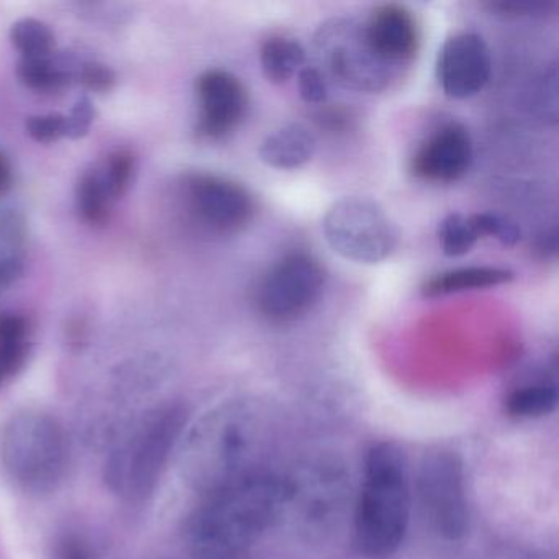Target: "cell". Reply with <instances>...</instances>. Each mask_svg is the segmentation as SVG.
<instances>
[{
    "instance_id": "6da1fadb",
    "label": "cell",
    "mask_w": 559,
    "mask_h": 559,
    "mask_svg": "<svg viewBox=\"0 0 559 559\" xmlns=\"http://www.w3.org/2000/svg\"><path fill=\"white\" fill-rule=\"evenodd\" d=\"M266 437V418L257 404L224 402L182 435V477L201 497L231 486L261 471Z\"/></svg>"
},
{
    "instance_id": "7a4b0ae2",
    "label": "cell",
    "mask_w": 559,
    "mask_h": 559,
    "mask_svg": "<svg viewBox=\"0 0 559 559\" xmlns=\"http://www.w3.org/2000/svg\"><path fill=\"white\" fill-rule=\"evenodd\" d=\"M284 477L258 471L201 497L186 523V543L198 559H231L284 516Z\"/></svg>"
},
{
    "instance_id": "3957f363",
    "label": "cell",
    "mask_w": 559,
    "mask_h": 559,
    "mask_svg": "<svg viewBox=\"0 0 559 559\" xmlns=\"http://www.w3.org/2000/svg\"><path fill=\"white\" fill-rule=\"evenodd\" d=\"M186 425V408L173 402L136 415L120 431L107 454V487L123 502H145L158 487L173 451L181 443Z\"/></svg>"
},
{
    "instance_id": "277c9868",
    "label": "cell",
    "mask_w": 559,
    "mask_h": 559,
    "mask_svg": "<svg viewBox=\"0 0 559 559\" xmlns=\"http://www.w3.org/2000/svg\"><path fill=\"white\" fill-rule=\"evenodd\" d=\"M408 520L411 487L404 454L395 444H374L366 457L353 520L356 548L371 559L395 555L407 535Z\"/></svg>"
},
{
    "instance_id": "5b68a950",
    "label": "cell",
    "mask_w": 559,
    "mask_h": 559,
    "mask_svg": "<svg viewBox=\"0 0 559 559\" xmlns=\"http://www.w3.org/2000/svg\"><path fill=\"white\" fill-rule=\"evenodd\" d=\"M0 463L17 489L31 496L53 492L68 469V441L57 418L21 412L0 433Z\"/></svg>"
},
{
    "instance_id": "8992f818",
    "label": "cell",
    "mask_w": 559,
    "mask_h": 559,
    "mask_svg": "<svg viewBox=\"0 0 559 559\" xmlns=\"http://www.w3.org/2000/svg\"><path fill=\"white\" fill-rule=\"evenodd\" d=\"M323 235L335 253L361 264L388 260L399 243L388 212L372 199L358 195L340 199L326 211Z\"/></svg>"
},
{
    "instance_id": "52a82bcc",
    "label": "cell",
    "mask_w": 559,
    "mask_h": 559,
    "mask_svg": "<svg viewBox=\"0 0 559 559\" xmlns=\"http://www.w3.org/2000/svg\"><path fill=\"white\" fill-rule=\"evenodd\" d=\"M317 60L322 74H329L345 90L381 93L397 76V71L379 60L362 32V25L335 19L322 25L316 35Z\"/></svg>"
},
{
    "instance_id": "ba28073f",
    "label": "cell",
    "mask_w": 559,
    "mask_h": 559,
    "mask_svg": "<svg viewBox=\"0 0 559 559\" xmlns=\"http://www.w3.org/2000/svg\"><path fill=\"white\" fill-rule=\"evenodd\" d=\"M418 496L431 528L450 539L463 538L469 528L464 469L450 450L428 451L418 471Z\"/></svg>"
},
{
    "instance_id": "9c48e42d",
    "label": "cell",
    "mask_w": 559,
    "mask_h": 559,
    "mask_svg": "<svg viewBox=\"0 0 559 559\" xmlns=\"http://www.w3.org/2000/svg\"><path fill=\"white\" fill-rule=\"evenodd\" d=\"M325 280V270L312 254H286L261 280L258 309L271 322H296L317 306Z\"/></svg>"
},
{
    "instance_id": "30bf717a",
    "label": "cell",
    "mask_w": 559,
    "mask_h": 559,
    "mask_svg": "<svg viewBox=\"0 0 559 559\" xmlns=\"http://www.w3.org/2000/svg\"><path fill=\"white\" fill-rule=\"evenodd\" d=\"M186 207L198 224L215 235H235L253 221L257 204L240 182L198 173L182 182Z\"/></svg>"
},
{
    "instance_id": "8fae6325",
    "label": "cell",
    "mask_w": 559,
    "mask_h": 559,
    "mask_svg": "<svg viewBox=\"0 0 559 559\" xmlns=\"http://www.w3.org/2000/svg\"><path fill=\"white\" fill-rule=\"evenodd\" d=\"M286 506L284 516L293 513L310 532H323L342 515L346 500V480L335 464L317 463L293 477H284Z\"/></svg>"
},
{
    "instance_id": "7c38bea8",
    "label": "cell",
    "mask_w": 559,
    "mask_h": 559,
    "mask_svg": "<svg viewBox=\"0 0 559 559\" xmlns=\"http://www.w3.org/2000/svg\"><path fill=\"white\" fill-rule=\"evenodd\" d=\"M492 73L489 47L480 35L460 32L451 35L437 61L441 90L451 99H469L489 83Z\"/></svg>"
},
{
    "instance_id": "4fadbf2b",
    "label": "cell",
    "mask_w": 559,
    "mask_h": 559,
    "mask_svg": "<svg viewBox=\"0 0 559 559\" xmlns=\"http://www.w3.org/2000/svg\"><path fill=\"white\" fill-rule=\"evenodd\" d=\"M198 133L202 139L222 140L243 122L248 110V93L235 74L209 70L198 80Z\"/></svg>"
},
{
    "instance_id": "5bb4252c",
    "label": "cell",
    "mask_w": 559,
    "mask_h": 559,
    "mask_svg": "<svg viewBox=\"0 0 559 559\" xmlns=\"http://www.w3.org/2000/svg\"><path fill=\"white\" fill-rule=\"evenodd\" d=\"M473 163V140L466 127L448 122L435 130L412 156L411 169L418 179L435 185L460 181Z\"/></svg>"
},
{
    "instance_id": "9a60e30c",
    "label": "cell",
    "mask_w": 559,
    "mask_h": 559,
    "mask_svg": "<svg viewBox=\"0 0 559 559\" xmlns=\"http://www.w3.org/2000/svg\"><path fill=\"white\" fill-rule=\"evenodd\" d=\"M362 32L379 60L395 71L411 64L420 48L417 21L404 5H379L362 24Z\"/></svg>"
},
{
    "instance_id": "2e32d148",
    "label": "cell",
    "mask_w": 559,
    "mask_h": 559,
    "mask_svg": "<svg viewBox=\"0 0 559 559\" xmlns=\"http://www.w3.org/2000/svg\"><path fill=\"white\" fill-rule=\"evenodd\" d=\"M316 139L307 127L289 123L266 136L260 146V159L274 169H299L312 159Z\"/></svg>"
},
{
    "instance_id": "e0dca14e",
    "label": "cell",
    "mask_w": 559,
    "mask_h": 559,
    "mask_svg": "<svg viewBox=\"0 0 559 559\" xmlns=\"http://www.w3.org/2000/svg\"><path fill=\"white\" fill-rule=\"evenodd\" d=\"M27 238L25 215L15 209L0 211V293L24 274Z\"/></svg>"
},
{
    "instance_id": "ac0fdd59",
    "label": "cell",
    "mask_w": 559,
    "mask_h": 559,
    "mask_svg": "<svg viewBox=\"0 0 559 559\" xmlns=\"http://www.w3.org/2000/svg\"><path fill=\"white\" fill-rule=\"evenodd\" d=\"M515 274L502 267L471 266L437 274L421 286L425 297L451 296L466 290L489 289L513 281Z\"/></svg>"
},
{
    "instance_id": "d6986e66",
    "label": "cell",
    "mask_w": 559,
    "mask_h": 559,
    "mask_svg": "<svg viewBox=\"0 0 559 559\" xmlns=\"http://www.w3.org/2000/svg\"><path fill=\"white\" fill-rule=\"evenodd\" d=\"M31 353V325L24 316H0V389L24 369Z\"/></svg>"
},
{
    "instance_id": "ffe728a7",
    "label": "cell",
    "mask_w": 559,
    "mask_h": 559,
    "mask_svg": "<svg viewBox=\"0 0 559 559\" xmlns=\"http://www.w3.org/2000/svg\"><path fill=\"white\" fill-rule=\"evenodd\" d=\"M260 60L264 78L271 84H286L290 78L302 70L306 63V50L294 38L276 35L264 41Z\"/></svg>"
},
{
    "instance_id": "44dd1931",
    "label": "cell",
    "mask_w": 559,
    "mask_h": 559,
    "mask_svg": "<svg viewBox=\"0 0 559 559\" xmlns=\"http://www.w3.org/2000/svg\"><path fill=\"white\" fill-rule=\"evenodd\" d=\"M116 202L99 165L83 173L76 188V204L81 217L93 227L109 222L112 205Z\"/></svg>"
},
{
    "instance_id": "7402d4cb",
    "label": "cell",
    "mask_w": 559,
    "mask_h": 559,
    "mask_svg": "<svg viewBox=\"0 0 559 559\" xmlns=\"http://www.w3.org/2000/svg\"><path fill=\"white\" fill-rule=\"evenodd\" d=\"M76 71L64 61L44 58V60H21L17 74L22 83L35 93L53 94L64 90L76 81Z\"/></svg>"
},
{
    "instance_id": "603a6c76",
    "label": "cell",
    "mask_w": 559,
    "mask_h": 559,
    "mask_svg": "<svg viewBox=\"0 0 559 559\" xmlns=\"http://www.w3.org/2000/svg\"><path fill=\"white\" fill-rule=\"evenodd\" d=\"M11 40L22 53V60L51 58L57 48L53 31L37 19H22L11 28Z\"/></svg>"
},
{
    "instance_id": "cb8c5ba5",
    "label": "cell",
    "mask_w": 559,
    "mask_h": 559,
    "mask_svg": "<svg viewBox=\"0 0 559 559\" xmlns=\"http://www.w3.org/2000/svg\"><path fill=\"white\" fill-rule=\"evenodd\" d=\"M558 402L552 384H530L516 389L507 399V411L515 417L532 418L549 414Z\"/></svg>"
},
{
    "instance_id": "d4e9b609",
    "label": "cell",
    "mask_w": 559,
    "mask_h": 559,
    "mask_svg": "<svg viewBox=\"0 0 559 559\" xmlns=\"http://www.w3.org/2000/svg\"><path fill=\"white\" fill-rule=\"evenodd\" d=\"M441 250L448 258L463 257L477 243L476 228L471 217L463 214H450L440 222L438 227Z\"/></svg>"
},
{
    "instance_id": "484cf974",
    "label": "cell",
    "mask_w": 559,
    "mask_h": 559,
    "mask_svg": "<svg viewBox=\"0 0 559 559\" xmlns=\"http://www.w3.org/2000/svg\"><path fill=\"white\" fill-rule=\"evenodd\" d=\"M135 155L130 150H116L100 163V171L116 201L129 192L135 175Z\"/></svg>"
},
{
    "instance_id": "4316f807",
    "label": "cell",
    "mask_w": 559,
    "mask_h": 559,
    "mask_svg": "<svg viewBox=\"0 0 559 559\" xmlns=\"http://www.w3.org/2000/svg\"><path fill=\"white\" fill-rule=\"evenodd\" d=\"M477 237L496 238L503 247H515L522 240V230L515 222L497 214H474L471 215Z\"/></svg>"
},
{
    "instance_id": "83f0119b",
    "label": "cell",
    "mask_w": 559,
    "mask_h": 559,
    "mask_svg": "<svg viewBox=\"0 0 559 559\" xmlns=\"http://www.w3.org/2000/svg\"><path fill=\"white\" fill-rule=\"evenodd\" d=\"M27 133L38 143H55L67 136V116L48 114L27 120Z\"/></svg>"
},
{
    "instance_id": "f1b7e54d",
    "label": "cell",
    "mask_w": 559,
    "mask_h": 559,
    "mask_svg": "<svg viewBox=\"0 0 559 559\" xmlns=\"http://www.w3.org/2000/svg\"><path fill=\"white\" fill-rule=\"evenodd\" d=\"M78 83L93 93H109L116 86V74L106 64L83 63L76 71Z\"/></svg>"
},
{
    "instance_id": "f546056e",
    "label": "cell",
    "mask_w": 559,
    "mask_h": 559,
    "mask_svg": "<svg viewBox=\"0 0 559 559\" xmlns=\"http://www.w3.org/2000/svg\"><path fill=\"white\" fill-rule=\"evenodd\" d=\"M299 93L304 103L319 106L326 99V80L319 68L307 67L299 71Z\"/></svg>"
},
{
    "instance_id": "4dcf8cb0",
    "label": "cell",
    "mask_w": 559,
    "mask_h": 559,
    "mask_svg": "<svg viewBox=\"0 0 559 559\" xmlns=\"http://www.w3.org/2000/svg\"><path fill=\"white\" fill-rule=\"evenodd\" d=\"M94 119H96V107L93 106L90 97H81L70 116H67V139H83L90 132Z\"/></svg>"
},
{
    "instance_id": "1f68e13d",
    "label": "cell",
    "mask_w": 559,
    "mask_h": 559,
    "mask_svg": "<svg viewBox=\"0 0 559 559\" xmlns=\"http://www.w3.org/2000/svg\"><path fill=\"white\" fill-rule=\"evenodd\" d=\"M492 11L502 12L506 15H543L548 14L549 9L555 8L552 2L542 0H503L489 4Z\"/></svg>"
},
{
    "instance_id": "d6a6232c",
    "label": "cell",
    "mask_w": 559,
    "mask_h": 559,
    "mask_svg": "<svg viewBox=\"0 0 559 559\" xmlns=\"http://www.w3.org/2000/svg\"><path fill=\"white\" fill-rule=\"evenodd\" d=\"M55 559H96L87 543L76 535H64L58 539Z\"/></svg>"
},
{
    "instance_id": "836d02e7",
    "label": "cell",
    "mask_w": 559,
    "mask_h": 559,
    "mask_svg": "<svg viewBox=\"0 0 559 559\" xmlns=\"http://www.w3.org/2000/svg\"><path fill=\"white\" fill-rule=\"evenodd\" d=\"M12 186V166L9 163L8 156L0 153V198L8 194Z\"/></svg>"
}]
</instances>
